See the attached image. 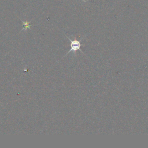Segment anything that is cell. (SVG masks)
Here are the masks:
<instances>
[{
    "label": "cell",
    "mask_w": 148,
    "mask_h": 148,
    "mask_svg": "<svg viewBox=\"0 0 148 148\" xmlns=\"http://www.w3.org/2000/svg\"><path fill=\"white\" fill-rule=\"evenodd\" d=\"M67 38L71 41V49L67 53V54L69 53L70 52L72 51L74 54L77 50H80L81 46L82 45L80 43V40H71L69 37L67 36Z\"/></svg>",
    "instance_id": "1"
},
{
    "label": "cell",
    "mask_w": 148,
    "mask_h": 148,
    "mask_svg": "<svg viewBox=\"0 0 148 148\" xmlns=\"http://www.w3.org/2000/svg\"><path fill=\"white\" fill-rule=\"evenodd\" d=\"M23 24V29H27V28H30V25H29V22H27V21H21Z\"/></svg>",
    "instance_id": "2"
}]
</instances>
